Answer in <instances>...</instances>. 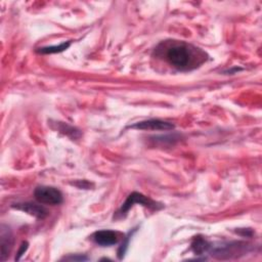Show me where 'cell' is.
I'll return each instance as SVG.
<instances>
[{"instance_id": "obj_1", "label": "cell", "mask_w": 262, "mask_h": 262, "mask_svg": "<svg viewBox=\"0 0 262 262\" xmlns=\"http://www.w3.org/2000/svg\"><path fill=\"white\" fill-rule=\"evenodd\" d=\"M156 52L170 66L181 72L194 70L207 59L206 52L201 48L178 40L163 41L157 46Z\"/></svg>"}, {"instance_id": "obj_9", "label": "cell", "mask_w": 262, "mask_h": 262, "mask_svg": "<svg viewBox=\"0 0 262 262\" xmlns=\"http://www.w3.org/2000/svg\"><path fill=\"white\" fill-rule=\"evenodd\" d=\"M71 45V42H63L59 45H51V46H45L37 49V52L42 54H51V53H58L61 51L67 50Z\"/></svg>"}, {"instance_id": "obj_3", "label": "cell", "mask_w": 262, "mask_h": 262, "mask_svg": "<svg viewBox=\"0 0 262 262\" xmlns=\"http://www.w3.org/2000/svg\"><path fill=\"white\" fill-rule=\"evenodd\" d=\"M34 196L40 204L57 206L62 203L63 195L61 191L53 186H38L34 190Z\"/></svg>"}, {"instance_id": "obj_11", "label": "cell", "mask_w": 262, "mask_h": 262, "mask_svg": "<svg viewBox=\"0 0 262 262\" xmlns=\"http://www.w3.org/2000/svg\"><path fill=\"white\" fill-rule=\"evenodd\" d=\"M28 247H29V244H28V242H23L21 243V245H20V247H19V250H18V252H17V255H16V257H15V260H19L20 259V257L25 254V252L28 250Z\"/></svg>"}, {"instance_id": "obj_5", "label": "cell", "mask_w": 262, "mask_h": 262, "mask_svg": "<svg viewBox=\"0 0 262 262\" xmlns=\"http://www.w3.org/2000/svg\"><path fill=\"white\" fill-rule=\"evenodd\" d=\"M12 208L23 211L25 213H28L29 215L39 219H43L48 215V211L42 205H39L36 203H31V202L17 203V204H13Z\"/></svg>"}, {"instance_id": "obj_7", "label": "cell", "mask_w": 262, "mask_h": 262, "mask_svg": "<svg viewBox=\"0 0 262 262\" xmlns=\"http://www.w3.org/2000/svg\"><path fill=\"white\" fill-rule=\"evenodd\" d=\"M92 239L101 247H110L118 243V233L113 230H98L93 233Z\"/></svg>"}, {"instance_id": "obj_12", "label": "cell", "mask_w": 262, "mask_h": 262, "mask_svg": "<svg viewBox=\"0 0 262 262\" xmlns=\"http://www.w3.org/2000/svg\"><path fill=\"white\" fill-rule=\"evenodd\" d=\"M66 260H71V261H84V260H88L87 257L82 256V255H76V256H69L64 258Z\"/></svg>"}, {"instance_id": "obj_2", "label": "cell", "mask_w": 262, "mask_h": 262, "mask_svg": "<svg viewBox=\"0 0 262 262\" xmlns=\"http://www.w3.org/2000/svg\"><path fill=\"white\" fill-rule=\"evenodd\" d=\"M135 204H140L146 208L152 209V210H160L163 208V205L160 203H157L155 201H152L151 199L143 195L142 193L139 192H132L131 194L128 195L127 200L124 202V204H122L121 208L119 209V211L117 212V215L120 217H124L128 211L135 205Z\"/></svg>"}, {"instance_id": "obj_10", "label": "cell", "mask_w": 262, "mask_h": 262, "mask_svg": "<svg viewBox=\"0 0 262 262\" xmlns=\"http://www.w3.org/2000/svg\"><path fill=\"white\" fill-rule=\"evenodd\" d=\"M57 125L59 126L57 128L58 131L62 132L63 134L68 135V136H71V137H74V138L80 136V132L76 128H74V127H72V126H70L68 124H64L62 122H57Z\"/></svg>"}, {"instance_id": "obj_8", "label": "cell", "mask_w": 262, "mask_h": 262, "mask_svg": "<svg viewBox=\"0 0 262 262\" xmlns=\"http://www.w3.org/2000/svg\"><path fill=\"white\" fill-rule=\"evenodd\" d=\"M210 248H211L210 243L200 236L194 238V241L191 244V249H192L193 253L196 255H202V254L208 252L210 250Z\"/></svg>"}, {"instance_id": "obj_4", "label": "cell", "mask_w": 262, "mask_h": 262, "mask_svg": "<svg viewBox=\"0 0 262 262\" xmlns=\"http://www.w3.org/2000/svg\"><path fill=\"white\" fill-rule=\"evenodd\" d=\"M131 129H137V130H151V131H169L173 130L175 128L174 124L163 121L160 119H149L137 122L131 126H129Z\"/></svg>"}, {"instance_id": "obj_6", "label": "cell", "mask_w": 262, "mask_h": 262, "mask_svg": "<svg viewBox=\"0 0 262 262\" xmlns=\"http://www.w3.org/2000/svg\"><path fill=\"white\" fill-rule=\"evenodd\" d=\"M0 239H1V260L4 261L6 257L9 255L13 245L12 232L10 228L4 224L1 225Z\"/></svg>"}]
</instances>
